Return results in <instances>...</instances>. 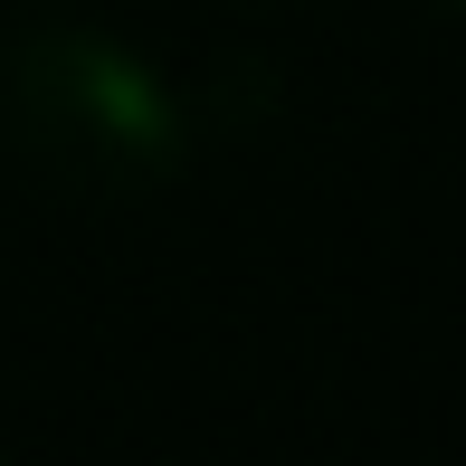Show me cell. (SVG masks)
Here are the masks:
<instances>
[{"mask_svg": "<svg viewBox=\"0 0 466 466\" xmlns=\"http://www.w3.org/2000/svg\"><path fill=\"white\" fill-rule=\"evenodd\" d=\"M19 115L48 162L76 172H172V115L153 76L105 38H38L19 57Z\"/></svg>", "mask_w": 466, "mask_h": 466, "instance_id": "1", "label": "cell"}]
</instances>
